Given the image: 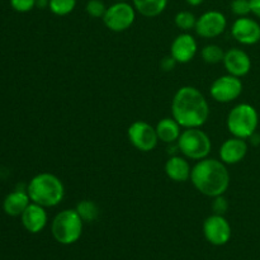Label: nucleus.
I'll use <instances>...</instances> for the list:
<instances>
[{
  "label": "nucleus",
  "instance_id": "a878e982",
  "mask_svg": "<svg viewBox=\"0 0 260 260\" xmlns=\"http://www.w3.org/2000/svg\"><path fill=\"white\" fill-rule=\"evenodd\" d=\"M230 8L236 17H248L251 13L250 0H233Z\"/></svg>",
  "mask_w": 260,
  "mask_h": 260
},
{
  "label": "nucleus",
  "instance_id": "f3484780",
  "mask_svg": "<svg viewBox=\"0 0 260 260\" xmlns=\"http://www.w3.org/2000/svg\"><path fill=\"white\" fill-rule=\"evenodd\" d=\"M192 167L187 157L180 155H173L165 162V174L175 183H184L190 179Z\"/></svg>",
  "mask_w": 260,
  "mask_h": 260
},
{
  "label": "nucleus",
  "instance_id": "cd10ccee",
  "mask_svg": "<svg viewBox=\"0 0 260 260\" xmlns=\"http://www.w3.org/2000/svg\"><path fill=\"white\" fill-rule=\"evenodd\" d=\"M10 7L18 13L30 12L36 7V0H9Z\"/></svg>",
  "mask_w": 260,
  "mask_h": 260
},
{
  "label": "nucleus",
  "instance_id": "f03ea898",
  "mask_svg": "<svg viewBox=\"0 0 260 260\" xmlns=\"http://www.w3.org/2000/svg\"><path fill=\"white\" fill-rule=\"evenodd\" d=\"M190 180L196 189L206 197H217L225 194L230 185V173L226 164L220 159L198 160L197 164L192 168Z\"/></svg>",
  "mask_w": 260,
  "mask_h": 260
},
{
  "label": "nucleus",
  "instance_id": "412c9836",
  "mask_svg": "<svg viewBox=\"0 0 260 260\" xmlns=\"http://www.w3.org/2000/svg\"><path fill=\"white\" fill-rule=\"evenodd\" d=\"M75 210L84 222H93V221H95L99 217V213H101L98 205L90 200L80 201L76 205Z\"/></svg>",
  "mask_w": 260,
  "mask_h": 260
},
{
  "label": "nucleus",
  "instance_id": "c756f323",
  "mask_svg": "<svg viewBox=\"0 0 260 260\" xmlns=\"http://www.w3.org/2000/svg\"><path fill=\"white\" fill-rule=\"evenodd\" d=\"M251 14L260 19V0H250Z\"/></svg>",
  "mask_w": 260,
  "mask_h": 260
},
{
  "label": "nucleus",
  "instance_id": "39448f33",
  "mask_svg": "<svg viewBox=\"0 0 260 260\" xmlns=\"http://www.w3.org/2000/svg\"><path fill=\"white\" fill-rule=\"evenodd\" d=\"M83 223L76 210H63L55 216L51 223V231L57 243L71 245L80 239L83 234Z\"/></svg>",
  "mask_w": 260,
  "mask_h": 260
},
{
  "label": "nucleus",
  "instance_id": "c85d7f7f",
  "mask_svg": "<svg viewBox=\"0 0 260 260\" xmlns=\"http://www.w3.org/2000/svg\"><path fill=\"white\" fill-rule=\"evenodd\" d=\"M177 65H178V62L175 61V58L173 57L172 55L165 56V57L161 60V62H160V68H161V70L165 71V73L173 71Z\"/></svg>",
  "mask_w": 260,
  "mask_h": 260
},
{
  "label": "nucleus",
  "instance_id": "bb28decb",
  "mask_svg": "<svg viewBox=\"0 0 260 260\" xmlns=\"http://www.w3.org/2000/svg\"><path fill=\"white\" fill-rule=\"evenodd\" d=\"M229 210V201L223 194L213 197L212 211L215 215H225Z\"/></svg>",
  "mask_w": 260,
  "mask_h": 260
},
{
  "label": "nucleus",
  "instance_id": "2f4dec72",
  "mask_svg": "<svg viewBox=\"0 0 260 260\" xmlns=\"http://www.w3.org/2000/svg\"><path fill=\"white\" fill-rule=\"evenodd\" d=\"M185 2H187V4L190 5V7H200L201 4H203L205 0H185Z\"/></svg>",
  "mask_w": 260,
  "mask_h": 260
},
{
  "label": "nucleus",
  "instance_id": "1a4fd4ad",
  "mask_svg": "<svg viewBox=\"0 0 260 260\" xmlns=\"http://www.w3.org/2000/svg\"><path fill=\"white\" fill-rule=\"evenodd\" d=\"M243 81L241 78L228 74L216 79L210 88L212 99L217 103H231L236 101L243 93Z\"/></svg>",
  "mask_w": 260,
  "mask_h": 260
},
{
  "label": "nucleus",
  "instance_id": "f8f14e48",
  "mask_svg": "<svg viewBox=\"0 0 260 260\" xmlns=\"http://www.w3.org/2000/svg\"><path fill=\"white\" fill-rule=\"evenodd\" d=\"M231 35L244 46H253L260 42V24L249 17H239L231 27Z\"/></svg>",
  "mask_w": 260,
  "mask_h": 260
},
{
  "label": "nucleus",
  "instance_id": "473e14b6",
  "mask_svg": "<svg viewBox=\"0 0 260 260\" xmlns=\"http://www.w3.org/2000/svg\"><path fill=\"white\" fill-rule=\"evenodd\" d=\"M114 2H127V0H114Z\"/></svg>",
  "mask_w": 260,
  "mask_h": 260
},
{
  "label": "nucleus",
  "instance_id": "dca6fc26",
  "mask_svg": "<svg viewBox=\"0 0 260 260\" xmlns=\"http://www.w3.org/2000/svg\"><path fill=\"white\" fill-rule=\"evenodd\" d=\"M22 223L25 230L30 234H38L47 225V212L46 208L37 203L30 202L24 212L20 216Z\"/></svg>",
  "mask_w": 260,
  "mask_h": 260
},
{
  "label": "nucleus",
  "instance_id": "b1692460",
  "mask_svg": "<svg viewBox=\"0 0 260 260\" xmlns=\"http://www.w3.org/2000/svg\"><path fill=\"white\" fill-rule=\"evenodd\" d=\"M76 7V0H50L48 8L51 13L58 17H65L74 12Z\"/></svg>",
  "mask_w": 260,
  "mask_h": 260
},
{
  "label": "nucleus",
  "instance_id": "393cba45",
  "mask_svg": "<svg viewBox=\"0 0 260 260\" xmlns=\"http://www.w3.org/2000/svg\"><path fill=\"white\" fill-rule=\"evenodd\" d=\"M107 7L102 0H89L85 5V12L91 18H103Z\"/></svg>",
  "mask_w": 260,
  "mask_h": 260
},
{
  "label": "nucleus",
  "instance_id": "4be33fe9",
  "mask_svg": "<svg viewBox=\"0 0 260 260\" xmlns=\"http://www.w3.org/2000/svg\"><path fill=\"white\" fill-rule=\"evenodd\" d=\"M202 60L205 62L211 63V65H216V63L223 62V57H225V51L220 47L218 45L211 43V45H206L202 48Z\"/></svg>",
  "mask_w": 260,
  "mask_h": 260
},
{
  "label": "nucleus",
  "instance_id": "f257e3e1",
  "mask_svg": "<svg viewBox=\"0 0 260 260\" xmlns=\"http://www.w3.org/2000/svg\"><path fill=\"white\" fill-rule=\"evenodd\" d=\"M172 114L183 128H200L210 117V106L200 89L185 85L174 94Z\"/></svg>",
  "mask_w": 260,
  "mask_h": 260
},
{
  "label": "nucleus",
  "instance_id": "9d476101",
  "mask_svg": "<svg viewBox=\"0 0 260 260\" xmlns=\"http://www.w3.org/2000/svg\"><path fill=\"white\" fill-rule=\"evenodd\" d=\"M206 240L215 246H222L230 241L233 230L229 221L222 215H211L203 222Z\"/></svg>",
  "mask_w": 260,
  "mask_h": 260
},
{
  "label": "nucleus",
  "instance_id": "20e7f679",
  "mask_svg": "<svg viewBox=\"0 0 260 260\" xmlns=\"http://www.w3.org/2000/svg\"><path fill=\"white\" fill-rule=\"evenodd\" d=\"M226 126L234 137L250 139L259 126L258 111L249 103L238 104L229 112Z\"/></svg>",
  "mask_w": 260,
  "mask_h": 260
},
{
  "label": "nucleus",
  "instance_id": "6ab92c4d",
  "mask_svg": "<svg viewBox=\"0 0 260 260\" xmlns=\"http://www.w3.org/2000/svg\"><path fill=\"white\" fill-rule=\"evenodd\" d=\"M155 128H156L159 141L169 145L178 141V139L180 137V134H182L183 127L173 117H165V118L160 119L157 122Z\"/></svg>",
  "mask_w": 260,
  "mask_h": 260
},
{
  "label": "nucleus",
  "instance_id": "0eeeda50",
  "mask_svg": "<svg viewBox=\"0 0 260 260\" xmlns=\"http://www.w3.org/2000/svg\"><path fill=\"white\" fill-rule=\"evenodd\" d=\"M103 23L112 32L121 33L129 29L136 19V9L127 2H116L107 7L103 15Z\"/></svg>",
  "mask_w": 260,
  "mask_h": 260
},
{
  "label": "nucleus",
  "instance_id": "7ed1b4c3",
  "mask_svg": "<svg viewBox=\"0 0 260 260\" xmlns=\"http://www.w3.org/2000/svg\"><path fill=\"white\" fill-rule=\"evenodd\" d=\"M27 193L30 202L42 207H56L65 197V187L58 177L51 173H40L29 180Z\"/></svg>",
  "mask_w": 260,
  "mask_h": 260
},
{
  "label": "nucleus",
  "instance_id": "9b49d317",
  "mask_svg": "<svg viewBox=\"0 0 260 260\" xmlns=\"http://www.w3.org/2000/svg\"><path fill=\"white\" fill-rule=\"evenodd\" d=\"M228 27V19L225 14L218 10H208L197 18L194 30L202 38H216L222 35Z\"/></svg>",
  "mask_w": 260,
  "mask_h": 260
},
{
  "label": "nucleus",
  "instance_id": "2eb2a0df",
  "mask_svg": "<svg viewBox=\"0 0 260 260\" xmlns=\"http://www.w3.org/2000/svg\"><path fill=\"white\" fill-rule=\"evenodd\" d=\"M248 150L249 146L245 140L233 136L221 145L218 155H220V160L223 164L235 165L245 159Z\"/></svg>",
  "mask_w": 260,
  "mask_h": 260
},
{
  "label": "nucleus",
  "instance_id": "ddd939ff",
  "mask_svg": "<svg viewBox=\"0 0 260 260\" xmlns=\"http://www.w3.org/2000/svg\"><path fill=\"white\" fill-rule=\"evenodd\" d=\"M198 45L196 38L190 33L184 32L174 38L170 46V55L178 63H188L194 58Z\"/></svg>",
  "mask_w": 260,
  "mask_h": 260
},
{
  "label": "nucleus",
  "instance_id": "4468645a",
  "mask_svg": "<svg viewBox=\"0 0 260 260\" xmlns=\"http://www.w3.org/2000/svg\"><path fill=\"white\" fill-rule=\"evenodd\" d=\"M223 66L228 74L238 78L248 75L251 70V58L241 48H230L225 52Z\"/></svg>",
  "mask_w": 260,
  "mask_h": 260
},
{
  "label": "nucleus",
  "instance_id": "7c9ffc66",
  "mask_svg": "<svg viewBox=\"0 0 260 260\" xmlns=\"http://www.w3.org/2000/svg\"><path fill=\"white\" fill-rule=\"evenodd\" d=\"M48 2H50V0H36V7L43 9V8L48 7Z\"/></svg>",
  "mask_w": 260,
  "mask_h": 260
},
{
  "label": "nucleus",
  "instance_id": "6e6552de",
  "mask_svg": "<svg viewBox=\"0 0 260 260\" xmlns=\"http://www.w3.org/2000/svg\"><path fill=\"white\" fill-rule=\"evenodd\" d=\"M127 137L135 149L150 152L157 146L159 137L156 128L145 121H135L127 129Z\"/></svg>",
  "mask_w": 260,
  "mask_h": 260
},
{
  "label": "nucleus",
  "instance_id": "a211bd4d",
  "mask_svg": "<svg viewBox=\"0 0 260 260\" xmlns=\"http://www.w3.org/2000/svg\"><path fill=\"white\" fill-rule=\"evenodd\" d=\"M29 203L30 198L28 196L27 189H17L13 190L5 197L4 202H3V210L7 215L17 217V216H22V213L24 212Z\"/></svg>",
  "mask_w": 260,
  "mask_h": 260
},
{
  "label": "nucleus",
  "instance_id": "423d86ee",
  "mask_svg": "<svg viewBox=\"0 0 260 260\" xmlns=\"http://www.w3.org/2000/svg\"><path fill=\"white\" fill-rule=\"evenodd\" d=\"M179 152L187 159L202 160L208 157L212 150L210 136L200 128H185L177 141Z\"/></svg>",
  "mask_w": 260,
  "mask_h": 260
},
{
  "label": "nucleus",
  "instance_id": "5701e85b",
  "mask_svg": "<svg viewBox=\"0 0 260 260\" xmlns=\"http://www.w3.org/2000/svg\"><path fill=\"white\" fill-rule=\"evenodd\" d=\"M174 23L177 28H179L182 32H189V30L194 29L197 18L189 10H182V12L177 13V15H175Z\"/></svg>",
  "mask_w": 260,
  "mask_h": 260
},
{
  "label": "nucleus",
  "instance_id": "aec40b11",
  "mask_svg": "<svg viewBox=\"0 0 260 260\" xmlns=\"http://www.w3.org/2000/svg\"><path fill=\"white\" fill-rule=\"evenodd\" d=\"M137 13L146 18H154L161 14L168 7L169 0H132Z\"/></svg>",
  "mask_w": 260,
  "mask_h": 260
}]
</instances>
